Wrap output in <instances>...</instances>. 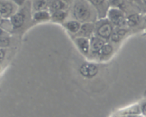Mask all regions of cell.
I'll use <instances>...</instances> for the list:
<instances>
[{
	"instance_id": "6da1fadb",
	"label": "cell",
	"mask_w": 146,
	"mask_h": 117,
	"mask_svg": "<svg viewBox=\"0 0 146 117\" xmlns=\"http://www.w3.org/2000/svg\"><path fill=\"white\" fill-rule=\"evenodd\" d=\"M69 12L72 19L84 23H95L98 20L97 14L90 1H72Z\"/></svg>"
},
{
	"instance_id": "7a4b0ae2",
	"label": "cell",
	"mask_w": 146,
	"mask_h": 117,
	"mask_svg": "<svg viewBox=\"0 0 146 117\" xmlns=\"http://www.w3.org/2000/svg\"><path fill=\"white\" fill-rule=\"evenodd\" d=\"M114 29V26L107 18L97 20L95 22L94 36L105 40L107 42H109Z\"/></svg>"
},
{
	"instance_id": "3957f363",
	"label": "cell",
	"mask_w": 146,
	"mask_h": 117,
	"mask_svg": "<svg viewBox=\"0 0 146 117\" xmlns=\"http://www.w3.org/2000/svg\"><path fill=\"white\" fill-rule=\"evenodd\" d=\"M107 19L114 27H127V16L124 11L117 7H111L108 11Z\"/></svg>"
},
{
	"instance_id": "277c9868",
	"label": "cell",
	"mask_w": 146,
	"mask_h": 117,
	"mask_svg": "<svg viewBox=\"0 0 146 117\" xmlns=\"http://www.w3.org/2000/svg\"><path fill=\"white\" fill-rule=\"evenodd\" d=\"M18 11V6L14 1H0V17L3 19H10Z\"/></svg>"
},
{
	"instance_id": "5b68a950",
	"label": "cell",
	"mask_w": 146,
	"mask_h": 117,
	"mask_svg": "<svg viewBox=\"0 0 146 117\" xmlns=\"http://www.w3.org/2000/svg\"><path fill=\"white\" fill-rule=\"evenodd\" d=\"M97 14L98 20L107 18L108 11L111 7L110 1H90Z\"/></svg>"
},
{
	"instance_id": "8992f818",
	"label": "cell",
	"mask_w": 146,
	"mask_h": 117,
	"mask_svg": "<svg viewBox=\"0 0 146 117\" xmlns=\"http://www.w3.org/2000/svg\"><path fill=\"white\" fill-rule=\"evenodd\" d=\"M99 71V67L95 63L86 62L81 64L79 67V73L83 77L92 78L97 76Z\"/></svg>"
},
{
	"instance_id": "52a82bcc",
	"label": "cell",
	"mask_w": 146,
	"mask_h": 117,
	"mask_svg": "<svg viewBox=\"0 0 146 117\" xmlns=\"http://www.w3.org/2000/svg\"><path fill=\"white\" fill-rule=\"evenodd\" d=\"M74 41L80 52L85 57H89L91 51L90 39L85 37H74Z\"/></svg>"
},
{
	"instance_id": "ba28073f",
	"label": "cell",
	"mask_w": 146,
	"mask_h": 117,
	"mask_svg": "<svg viewBox=\"0 0 146 117\" xmlns=\"http://www.w3.org/2000/svg\"><path fill=\"white\" fill-rule=\"evenodd\" d=\"M26 19H27V14L24 12V10L21 9L17 11L9 19V21L11 23L13 29H18L21 28L24 25Z\"/></svg>"
},
{
	"instance_id": "9c48e42d",
	"label": "cell",
	"mask_w": 146,
	"mask_h": 117,
	"mask_svg": "<svg viewBox=\"0 0 146 117\" xmlns=\"http://www.w3.org/2000/svg\"><path fill=\"white\" fill-rule=\"evenodd\" d=\"M71 3L66 1H48V10L51 14L58 11H69Z\"/></svg>"
},
{
	"instance_id": "30bf717a",
	"label": "cell",
	"mask_w": 146,
	"mask_h": 117,
	"mask_svg": "<svg viewBox=\"0 0 146 117\" xmlns=\"http://www.w3.org/2000/svg\"><path fill=\"white\" fill-rule=\"evenodd\" d=\"M114 46L112 43L107 42L101 48L96 58L99 61H106L113 55Z\"/></svg>"
},
{
	"instance_id": "8fae6325",
	"label": "cell",
	"mask_w": 146,
	"mask_h": 117,
	"mask_svg": "<svg viewBox=\"0 0 146 117\" xmlns=\"http://www.w3.org/2000/svg\"><path fill=\"white\" fill-rule=\"evenodd\" d=\"M90 43H91V51H90L89 57L96 58L98 53L99 52L101 48L106 44L107 41L94 35L90 39Z\"/></svg>"
},
{
	"instance_id": "7c38bea8",
	"label": "cell",
	"mask_w": 146,
	"mask_h": 117,
	"mask_svg": "<svg viewBox=\"0 0 146 117\" xmlns=\"http://www.w3.org/2000/svg\"><path fill=\"white\" fill-rule=\"evenodd\" d=\"M115 115L121 116H141L139 104H133L131 106L121 108L115 113Z\"/></svg>"
},
{
	"instance_id": "4fadbf2b",
	"label": "cell",
	"mask_w": 146,
	"mask_h": 117,
	"mask_svg": "<svg viewBox=\"0 0 146 117\" xmlns=\"http://www.w3.org/2000/svg\"><path fill=\"white\" fill-rule=\"evenodd\" d=\"M129 31L130 29L128 28L115 27L109 42L112 43V44H118V43L121 42L126 37V35H128Z\"/></svg>"
},
{
	"instance_id": "5bb4252c",
	"label": "cell",
	"mask_w": 146,
	"mask_h": 117,
	"mask_svg": "<svg viewBox=\"0 0 146 117\" xmlns=\"http://www.w3.org/2000/svg\"><path fill=\"white\" fill-rule=\"evenodd\" d=\"M94 29L95 23H84L81 24L79 31L74 37H78L91 39L94 35Z\"/></svg>"
},
{
	"instance_id": "9a60e30c",
	"label": "cell",
	"mask_w": 146,
	"mask_h": 117,
	"mask_svg": "<svg viewBox=\"0 0 146 117\" xmlns=\"http://www.w3.org/2000/svg\"><path fill=\"white\" fill-rule=\"evenodd\" d=\"M31 19L35 23L47 22L51 20V14L48 10L36 11L31 14Z\"/></svg>"
},
{
	"instance_id": "2e32d148",
	"label": "cell",
	"mask_w": 146,
	"mask_h": 117,
	"mask_svg": "<svg viewBox=\"0 0 146 117\" xmlns=\"http://www.w3.org/2000/svg\"><path fill=\"white\" fill-rule=\"evenodd\" d=\"M81 24H82L81 23L76 21V20L70 19L67 20V21H66V22H64L62 25L63 27L67 30V31H68L70 34L74 35V36L79 31L81 27Z\"/></svg>"
},
{
	"instance_id": "e0dca14e",
	"label": "cell",
	"mask_w": 146,
	"mask_h": 117,
	"mask_svg": "<svg viewBox=\"0 0 146 117\" xmlns=\"http://www.w3.org/2000/svg\"><path fill=\"white\" fill-rule=\"evenodd\" d=\"M142 16L140 13H133L127 16V27L129 29L139 26L142 22Z\"/></svg>"
},
{
	"instance_id": "ac0fdd59",
	"label": "cell",
	"mask_w": 146,
	"mask_h": 117,
	"mask_svg": "<svg viewBox=\"0 0 146 117\" xmlns=\"http://www.w3.org/2000/svg\"><path fill=\"white\" fill-rule=\"evenodd\" d=\"M69 11H58L52 13L51 14V21L63 24L67 21V18L69 14Z\"/></svg>"
},
{
	"instance_id": "d6986e66",
	"label": "cell",
	"mask_w": 146,
	"mask_h": 117,
	"mask_svg": "<svg viewBox=\"0 0 146 117\" xmlns=\"http://www.w3.org/2000/svg\"><path fill=\"white\" fill-rule=\"evenodd\" d=\"M48 1H34L31 2V9L33 12L48 10Z\"/></svg>"
},
{
	"instance_id": "ffe728a7",
	"label": "cell",
	"mask_w": 146,
	"mask_h": 117,
	"mask_svg": "<svg viewBox=\"0 0 146 117\" xmlns=\"http://www.w3.org/2000/svg\"><path fill=\"white\" fill-rule=\"evenodd\" d=\"M10 39L7 36H1L0 37V49H4L9 46Z\"/></svg>"
},
{
	"instance_id": "44dd1931",
	"label": "cell",
	"mask_w": 146,
	"mask_h": 117,
	"mask_svg": "<svg viewBox=\"0 0 146 117\" xmlns=\"http://www.w3.org/2000/svg\"><path fill=\"white\" fill-rule=\"evenodd\" d=\"M141 108V115L142 117H146V100L143 101L139 104Z\"/></svg>"
},
{
	"instance_id": "7402d4cb",
	"label": "cell",
	"mask_w": 146,
	"mask_h": 117,
	"mask_svg": "<svg viewBox=\"0 0 146 117\" xmlns=\"http://www.w3.org/2000/svg\"><path fill=\"white\" fill-rule=\"evenodd\" d=\"M6 55V50L4 49H0V62L4 60Z\"/></svg>"
},
{
	"instance_id": "603a6c76",
	"label": "cell",
	"mask_w": 146,
	"mask_h": 117,
	"mask_svg": "<svg viewBox=\"0 0 146 117\" xmlns=\"http://www.w3.org/2000/svg\"><path fill=\"white\" fill-rule=\"evenodd\" d=\"M0 69H1V64H0Z\"/></svg>"
}]
</instances>
